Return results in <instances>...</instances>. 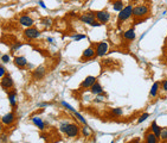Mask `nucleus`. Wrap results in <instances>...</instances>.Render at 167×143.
<instances>
[{
  "mask_svg": "<svg viewBox=\"0 0 167 143\" xmlns=\"http://www.w3.org/2000/svg\"><path fill=\"white\" fill-rule=\"evenodd\" d=\"M24 37L25 40L27 41H33V40H37V38H39L42 36V32L39 29L34 27V26H31V27H26L24 30Z\"/></svg>",
  "mask_w": 167,
  "mask_h": 143,
  "instance_id": "7ed1b4c3",
  "label": "nucleus"
},
{
  "mask_svg": "<svg viewBox=\"0 0 167 143\" xmlns=\"http://www.w3.org/2000/svg\"><path fill=\"white\" fill-rule=\"evenodd\" d=\"M72 114L75 116V118H77V120H78V122L83 124V125H88V122H87V119H85V118H84V117H83L82 114H81L80 112H78V111H76V110H75V111L72 112Z\"/></svg>",
  "mask_w": 167,
  "mask_h": 143,
  "instance_id": "5701e85b",
  "label": "nucleus"
},
{
  "mask_svg": "<svg viewBox=\"0 0 167 143\" xmlns=\"http://www.w3.org/2000/svg\"><path fill=\"white\" fill-rule=\"evenodd\" d=\"M81 131H82V133H83L84 137H89L90 136V131H89V128H88V125H84L81 129Z\"/></svg>",
  "mask_w": 167,
  "mask_h": 143,
  "instance_id": "c85d7f7f",
  "label": "nucleus"
},
{
  "mask_svg": "<svg viewBox=\"0 0 167 143\" xmlns=\"http://www.w3.org/2000/svg\"><path fill=\"white\" fill-rule=\"evenodd\" d=\"M133 16V6L132 5H127L122 8V11L119 12V16H117V25L121 26V24Z\"/></svg>",
  "mask_w": 167,
  "mask_h": 143,
  "instance_id": "f03ea898",
  "label": "nucleus"
},
{
  "mask_svg": "<svg viewBox=\"0 0 167 143\" xmlns=\"http://www.w3.org/2000/svg\"><path fill=\"white\" fill-rule=\"evenodd\" d=\"M14 120H16V116H14L13 112H8L5 116L1 117V123L4 125H11V124L14 123Z\"/></svg>",
  "mask_w": 167,
  "mask_h": 143,
  "instance_id": "2eb2a0df",
  "label": "nucleus"
},
{
  "mask_svg": "<svg viewBox=\"0 0 167 143\" xmlns=\"http://www.w3.org/2000/svg\"><path fill=\"white\" fill-rule=\"evenodd\" d=\"M95 51H96V56L97 57H103L107 51H108V43L105 41H102V42H99L95 48Z\"/></svg>",
  "mask_w": 167,
  "mask_h": 143,
  "instance_id": "0eeeda50",
  "label": "nucleus"
},
{
  "mask_svg": "<svg viewBox=\"0 0 167 143\" xmlns=\"http://www.w3.org/2000/svg\"><path fill=\"white\" fill-rule=\"evenodd\" d=\"M162 90H164L165 92H167V80H165V81L162 82Z\"/></svg>",
  "mask_w": 167,
  "mask_h": 143,
  "instance_id": "c9c22d12",
  "label": "nucleus"
},
{
  "mask_svg": "<svg viewBox=\"0 0 167 143\" xmlns=\"http://www.w3.org/2000/svg\"><path fill=\"white\" fill-rule=\"evenodd\" d=\"M45 74H46V68L44 66H39L32 72V78L34 80H42V79H44Z\"/></svg>",
  "mask_w": 167,
  "mask_h": 143,
  "instance_id": "9d476101",
  "label": "nucleus"
},
{
  "mask_svg": "<svg viewBox=\"0 0 167 143\" xmlns=\"http://www.w3.org/2000/svg\"><path fill=\"white\" fill-rule=\"evenodd\" d=\"M1 130H3V123H0V132H1Z\"/></svg>",
  "mask_w": 167,
  "mask_h": 143,
  "instance_id": "ea45409f",
  "label": "nucleus"
},
{
  "mask_svg": "<svg viewBox=\"0 0 167 143\" xmlns=\"http://www.w3.org/2000/svg\"><path fill=\"white\" fill-rule=\"evenodd\" d=\"M149 13V7L146 4L143 5H136L133 7V17L134 18H142Z\"/></svg>",
  "mask_w": 167,
  "mask_h": 143,
  "instance_id": "20e7f679",
  "label": "nucleus"
},
{
  "mask_svg": "<svg viewBox=\"0 0 167 143\" xmlns=\"http://www.w3.org/2000/svg\"><path fill=\"white\" fill-rule=\"evenodd\" d=\"M61 105H62V106H63V107L68 109V110H69V111H70V112H74V111H75V109H74V107L71 106V105H70V104H68L66 101H63V100H62V101H61Z\"/></svg>",
  "mask_w": 167,
  "mask_h": 143,
  "instance_id": "cd10ccee",
  "label": "nucleus"
},
{
  "mask_svg": "<svg viewBox=\"0 0 167 143\" xmlns=\"http://www.w3.org/2000/svg\"><path fill=\"white\" fill-rule=\"evenodd\" d=\"M49 103H39V104H37V107H47L49 106Z\"/></svg>",
  "mask_w": 167,
  "mask_h": 143,
  "instance_id": "f704fd0d",
  "label": "nucleus"
},
{
  "mask_svg": "<svg viewBox=\"0 0 167 143\" xmlns=\"http://www.w3.org/2000/svg\"><path fill=\"white\" fill-rule=\"evenodd\" d=\"M96 81V78H95V76H87V78L81 82V86H80V87L81 88H84V90H89L90 87H91V86L94 85V82Z\"/></svg>",
  "mask_w": 167,
  "mask_h": 143,
  "instance_id": "ddd939ff",
  "label": "nucleus"
},
{
  "mask_svg": "<svg viewBox=\"0 0 167 143\" xmlns=\"http://www.w3.org/2000/svg\"><path fill=\"white\" fill-rule=\"evenodd\" d=\"M42 24H43L44 27L49 29V27L52 26V21H51L50 18H43V19H42Z\"/></svg>",
  "mask_w": 167,
  "mask_h": 143,
  "instance_id": "b1692460",
  "label": "nucleus"
},
{
  "mask_svg": "<svg viewBox=\"0 0 167 143\" xmlns=\"http://www.w3.org/2000/svg\"><path fill=\"white\" fill-rule=\"evenodd\" d=\"M161 127L160 125H158V123H156V120H153L152 122V124H151V132H153L154 135L158 137V138H160V133H161Z\"/></svg>",
  "mask_w": 167,
  "mask_h": 143,
  "instance_id": "f3484780",
  "label": "nucleus"
},
{
  "mask_svg": "<svg viewBox=\"0 0 167 143\" xmlns=\"http://www.w3.org/2000/svg\"><path fill=\"white\" fill-rule=\"evenodd\" d=\"M123 7H124L123 0H114V1H113V10H114V11L120 12V11H122Z\"/></svg>",
  "mask_w": 167,
  "mask_h": 143,
  "instance_id": "4be33fe9",
  "label": "nucleus"
},
{
  "mask_svg": "<svg viewBox=\"0 0 167 143\" xmlns=\"http://www.w3.org/2000/svg\"><path fill=\"white\" fill-rule=\"evenodd\" d=\"M145 141H146V143H159V138L156 137L153 132H151V131L146 133Z\"/></svg>",
  "mask_w": 167,
  "mask_h": 143,
  "instance_id": "aec40b11",
  "label": "nucleus"
},
{
  "mask_svg": "<svg viewBox=\"0 0 167 143\" xmlns=\"http://www.w3.org/2000/svg\"><path fill=\"white\" fill-rule=\"evenodd\" d=\"M38 4L41 5V7H43V8H46V6H45V4H44V1H43V0H39V1H38Z\"/></svg>",
  "mask_w": 167,
  "mask_h": 143,
  "instance_id": "e433bc0d",
  "label": "nucleus"
},
{
  "mask_svg": "<svg viewBox=\"0 0 167 143\" xmlns=\"http://www.w3.org/2000/svg\"><path fill=\"white\" fill-rule=\"evenodd\" d=\"M19 24H20L22 26H25V27H31V26H33L34 21L32 19L31 16L23 14V16H20V18H19Z\"/></svg>",
  "mask_w": 167,
  "mask_h": 143,
  "instance_id": "9b49d317",
  "label": "nucleus"
},
{
  "mask_svg": "<svg viewBox=\"0 0 167 143\" xmlns=\"http://www.w3.org/2000/svg\"><path fill=\"white\" fill-rule=\"evenodd\" d=\"M72 40H75V41H81V40H84V38H87V35H84V34H75V35H71L70 36Z\"/></svg>",
  "mask_w": 167,
  "mask_h": 143,
  "instance_id": "393cba45",
  "label": "nucleus"
},
{
  "mask_svg": "<svg viewBox=\"0 0 167 143\" xmlns=\"http://www.w3.org/2000/svg\"><path fill=\"white\" fill-rule=\"evenodd\" d=\"M135 143H141V142H140V140H136V141H135Z\"/></svg>",
  "mask_w": 167,
  "mask_h": 143,
  "instance_id": "a19ab883",
  "label": "nucleus"
},
{
  "mask_svg": "<svg viewBox=\"0 0 167 143\" xmlns=\"http://www.w3.org/2000/svg\"><path fill=\"white\" fill-rule=\"evenodd\" d=\"M13 63H14L16 67L23 69V68H25V67L27 66V60H26L25 56H16L14 60H13Z\"/></svg>",
  "mask_w": 167,
  "mask_h": 143,
  "instance_id": "4468645a",
  "label": "nucleus"
},
{
  "mask_svg": "<svg viewBox=\"0 0 167 143\" xmlns=\"http://www.w3.org/2000/svg\"><path fill=\"white\" fill-rule=\"evenodd\" d=\"M1 62H3V63H8V62H11V56H9L8 54L1 55Z\"/></svg>",
  "mask_w": 167,
  "mask_h": 143,
  "instance_id": "c756f323",
  "label": "nucleus"
},
{
  "mask_svg": "<svg viewBox=\"0 0 167 143\" xmlns=\"http://www.w3.org/2000/svg\"><path fill=\"white\" fill-rule=\"evenodd\" d=\"M80 19L84 23V24H88L93 26V24L96 22V18H95V13L94 12H85L83 14H81Z\"/></svg>",
  "mask_w": 167,
  "mask_h": 143,
  "instance_id": "6e6552de",
  "label": "nucleus"
},
{
  "mask_svg": "<svg viewBox=\"0 0 167 143\" xmlns=\"http://www.w3.org/2000/svg\"><path fill=\"white\" fill-rule=\"evenodd\" d=\"M143 1H146V0H143Z\"/></svg>",
  "mask_w": 167,
  "mask_h": 143,
  "instance_id": "c03bdc74",
  "label": "nucleus"
},
{
  "mask_svg": "<svg viewBox=\"0 0 167 143\" xmlns=\"http://www.w3.org/2000/svg\"><path fill=\"white\" fill-rule=\"evenodd\" d=\"M95 18L96 21L101 23L102 25L103 24H107L108 22L110 21V13L107 11V10H100V11H95Z\"/></svg>",
  "mask_w": 167,
  "mask_h": 143,
  "instance_id": "39448f33",
  "label": "nucleus"
},
{
  "mask_svg": "<svg viewBox=\"0 0 167 143\" xmlns=\"http://www.w3.org/2000/svg\"><path fill=\"white\" fill-rule=\"evenodd\" d=\"M112 114H114V116H117L120 117L123 114V110L121 107H116V109H112Z\"/></svg>",
  "mask_w": 167,
  "mask_h": 143,
  "instance_id": "a878e982",
  "label": "nucleus"
},
{
  "mask_svg": "<svg viewBox=\"0 0 167 143\" xmlns=\"http://www.w3.org/2000/svg\"><path fill=\"white\" fill-rule=\"evenodd\" d=\"M133 1H140V0H133Z\"/></svg>",
  "mask_w": 167,
  "mask_h": 143,
  "instance_id": "79ce46f5",
  "label": "nucleus"
},
{
  "mask_svg": "<svg viewBox=\"0 0 167 143\" xmlns=\"http://www.w3.org/2000/svg\"><path fill=\"white\" fill-rule=\"evenodd\" d=\"M104 99H105V95H103V93H101V94H97L96 95L95 101L96 103H100V101H104Z\"/></svg>",
  "mask_w": 167,
  "mask_h": 143,
  "instance_id": "2f4dec72",
  "label": "nucleus"
},
{
  "mask_svg": "<svg viewBox=\"0 0 167 143\" xmlns=\"http://www.w3.org/2000/svg\"><path fill=\"white\" fill-rule=\"evenodd\" d=\"M135 37H136V34H135V30L134 29H128L124 34H123V38L126 41H128V42H132V41H134L135 40Z\"/></svg>",
  "mask_w": 167,
  "mask_h": 143,
  "instance_id": "a211bd4d",
  "label": "nucleus"
},
{
  "mask_svg": "<svg viewBox=\"0 0 167 143\" xmlns=\"http://www.w3.org/2000/svg\"><path fill=\"white\" fill-rule=\"evenodd\" d=\"M59 130L68 137H77L81 129L78 128L77 124L69 123V122H62L59 125Z\"/></svg>",
  "mask_w": 167,
  "mask_h": 143,
  "instance_id": "f257e3e1",
  "label": "nucleus"
},
{
  "mask_svg": "<svg viewBox=\"0 0 167 143\" xmlns=\"http://www.w3.org/2000/svg\"><path fill=\"white\" fill-rule=\"evenodd\" d=\"M110 143H114V141H112V142H110Z\"/></svg>",
  "mask_w": 167,
  "mask_h": 143,
  "instance_id": "37998d69",
  "label": "nucleus"
},
{
  "mask_svg": "<svg viewBox=\"0 0 167 143\" xmlns=\"http://www.w3.org/2000/svg\"><path fill=\"white\" fill-rule=\"evenodd\" d=\"M22 47H23V43H20V42L14 43V44L12 45V50H18V49H20Z\"/></svg>",
  "mask_w": 167,
  "mask_h": 143,
  "instance_id": "72a5a7b5",
  "label": "nucleus"
},
{
  "mask_svg": "<svg viewBox=\"0 0 167 143\" xmlns=\"http://www.w3.org/2000/svg\"><path fill=\"white\" fill-rule=\"evenodd\" d=\"M89 91L93 93V94H95V95H97V94H101V93H103V87H102V85L99 82V81H95L94 82V85L91 86V87L89 88Z\"/></svg>",
  "mask_w": 167,
  "mask_h": 143,
  "instance_id": "dca6fc26",
  "label": "nucleus"
},
{
  "mask_svg": "<svg viewBox=\"0 0 167 143\" xmlns=\"http://www.w3.org/2000/svg\"><path fill=\"white\" fill-rule=\"evenodd\" d=\"M101 25H102V24H101V23H99L97 21H96V22L93 24V26H96V27H97V26H101Z\"/></svg>",
  "mask_w": 167,
  "mask_h": 143,
  "instance_id": "58836bf2",
  "label": "nucleus"
},
{
  "mask_svg": "<svg viewBox=\"0 0 167 143\" xmlns=\"http://www.w3.org/2000/svg\"><path fill=\"white\" fill-rule=\"evenodd\" d=\"M0 86L5 90V91H9L14 87V81L12 79V76L9 74H6L4 78L0 79Z\"/></svg>",
  "mask_w": 167,
  "mask_h": 143,
  "instance_id": "423d86ee",
  "label": "nucleus"
},
{
  "mask_svg": "<svg viewBox=\"0 0 167 143\" xmlns=\"http://www.w3.org/2000/svg\"><path fill=\"white\" fill-rule=\"evenodd\" d=\"M46 41H47V42H50V43H53V42H55V40H53L52 37H47V38H46Z\"/></svg>",
  "mask_w": 167,
  "mask_h": 143,
  "instance_id": "4c0bfd02",
  "label": "nucleus"
},
{
  "mask_svg": "<svg viewBox=\"0 0 167 143\" xmlns=\"http://www.w3.org/2000/svg\"><path fill=\"white\" fill-rule=\"evenodd\" d=\"M159 91H160V83L156 81V82H154L153 83V86L151 87V91H149V95L152 98H155L156 95H158V93H159Z\"/></svg>",
  "mask_w": 167,
  "mask_h": 143,
  "instance_id": "412c9836",
  "label": "nucleus"
},
{
  "mask_svg": "<svg viewBox=\"0 0 167 143\" xmlns=\"http://www.w3.org/2000/svg\"><path fill=\"white\" fill-rule=\"evenodd\" d=\"M159 140H161L164 142L167 141V128H162L161 129V133H160V138Z\"/></svg>",
  "mask_w": 167,
  "mask_h": 143,
  "instance_id": "bb28decb",
  "label": "nucleus"
},
{
  "mask_svg": "<svg viewBox=\"0 0 167 143\" xmlns=\"http://www.w3.org/2000/svg\"><path fill=\"white\" fill-rule=\"evenodd\" d=\"M6 74H7V73H6L5 67H4V66H0V79L4 78V76H5Z\"/></svg>",
  "mask_w": 167,
  "mask_h": 143,
  "instance_id": "473e14b6",
  "label": "nucleus"
},
{
  "mask_svg": "<svg viewBox=\"0 0 167 143\" xmlns=\"http://www.w3.org/2000/svg\"><path fill=\"white\" fill-rule=\"evenodd\" d=\"M7 97H8V101H9V105L16 109L17 107V91L14 88L7 91Z\"/></svg>",
  "mask_w": 167,
  "mask_h": 143,
  "instance_id": "f8f14e48",
  "label": "nucleus"
},
{
  "mask_svg": "<svg viewBox=\"0 0 167 143\" xmlns=\"http://www.w3.org/2000/svg\"><path fill=\"white\" fill-rule=\"evenodd\" d=\"M32 123L39 129V130H45V122L41 117H32Z\"/></svg>",
  "mask_w": 167,
  "mask_h": 143,
  "instance_id": "6ab92c4d",
  "label": "nucleus"
},
{
  "mask_svg": "<svg viewBox=\"0 0 167 143\" xmlns=\"http://www.w3.org/2000/svg\"><path fill=\"white\" fill-rule=\"evenodd\" d=\"M149 117V113L148 112H145V113H142V116H140L139 117V119H137V123H142V122H145L147 118Z\"/></svg>",
  "mask_w": 167,
  "mask_h": 143,
  "instance_id": "7c9ffc66",
  "label": "nucleus"
},
{
  "mask_svg": "<svg viewBox=\"0 0 167 143\" xmlns=\"http://www.w3.org/2000/svg\"><path fill=\"white\" fill-rule=\"evenodd\" d=\"M96 56V51H95V48L93 45L88 47L87 49H84L82 56H81V61H87V60H90L93 57Z\"/></svg>",
  "mask_w": 167,
  "mask_h": 143,
  "instance_id": "1a4fd4ad",
  "label": "nucleus"
}]
</instances>
